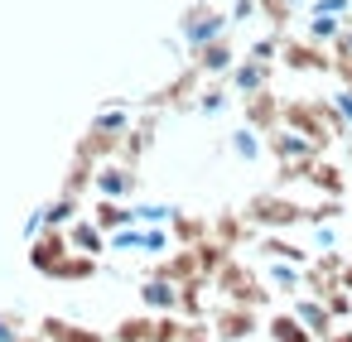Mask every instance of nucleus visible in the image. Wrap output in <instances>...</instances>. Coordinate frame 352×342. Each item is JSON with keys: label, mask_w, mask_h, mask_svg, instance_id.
<instances>
[{"label": "nucleus", "mask_w": 352, "mask_h": 342, "mask_svg": "<svg viewBox=\"0 0 352 342\" xmlns=\"http://www.w3.org/2000/svg\"><path fill=\"white\" fill-rule=\"evenodd\" d=\"M261 15V0H232V5H227V20L232 25H251Z\"/></svg>", "instance_id": "f704fd0d"}, {"label": "nucleus", "mask_w": 352, "mask_h": 342, "mask_svg": "<svg viewBox=\"0 0 352 342\" xmlns=\"http://www.w3.org/2000/svg\"><path fill=\"white\" fill-rule=\"evenodd\" d=\"M342 25H352V20H338V15H318V10H304V39H314V44H323V49H333V39L342 34Z\"/></svg>", "instance_id": "a211bd4d"}, {"label": "nucleus", "mask_w": 352, "mask_h": 342, "mask_svg": "<svg viewBox=\"0 0 352 342\" xmlns=\"http://www.w3.org/2000/svg\"><path fill=\"white\" fill-rule=\"evenodd\" d=\"M212 284H217L232 304H251V308H261V304H265V289H270L261 275H251V270H246V265H236L232 255H227V265L212 275Z\"/></svg>", "instance_id": "7ed1b4c3"}, {"label": "nucleus", "mask_w": 352, "mask_h": 342, "mask_svg": "<svg viewBox=\"0 0 352 342\" xmlns=\"http://www.w3.org/2000/svg\"><path fill=\"white\" fill-rule=\"evenodd\" d=\"M68 255H73V246H68V231H63V227H44V231L30 241V265H34L39 275H49V280L58 275V265H63Z\"/></svg>", "instance_id": "423d86ee"}, {"label": "nucleus", "mask_w": 352, "mask_h": 342, "mask_svg": "<svg viewBox=\"0 0 352 342\" xmlns=\"http://www.w3.org/2000/svg\"><path fill=\"white\" fill-rule=\"evenodd\" d=\"M20 342H44V337H39V332H34V337H30V332H25V337H20Z\"/></svg>", "instance_id": "79ce46f5"}, {"label": "nucleus", "mask_w": 352, "mask_h": 342, "mask_svg": "<svg viewBox=\"0 0 352 342\" xmlns=\"http://www.w3.org/2000/svg\"><path fill=\"white\" fill-rule=\"evenodd\" d=\"M78 207H82V203H78V193H68V188H63L54 203H44V222H49V227H68V222L78 217Z\"/></svg>", "instance_id": "a878e982"}, {"label": "nucleus", "mask_w": 352, "mask_h": 342, "mask_svg": "<svg viewBox=\"0 0 352 342\" xmlns=\"http://www.w3.org/2000/svg\"><path fill=\"white\" fill-rule=\"evenodd\" d=\"M227 155H232V159H241V164H261V159H265V135L246 121V126L227 130Z\"/></svg>", "instance_id": "2eb2a0df"}, {"label": "nucleus", "mask_w": 352, "mask_h": 342, "mask_svg": "<svg viewBox=\"0 0 352 342\" xmlns=\"http://www.w3.org/2000/svg\"><path fill=\"white\" fill-rule=\"evenodd\" d=\"M265 337H270V342H314V332L294 318V308H289V313L265 318Z\"/></svg>", "instance_id": "aec40b11"}, {"label": "nucleus", "mask_w": 352, "mask_h": 342, "mask_svg": "<svg viewBox=\"0 0 352 342\" xmlns=\"http://www.w3.org/2000/svg\"><path fill=\"white\" fill-rule=\"evenodd\" d=\"M241 102H246V121H251L261 135L275 130V126L285 121V102H280L270 87H265V92H251V97H241Z\"/></svg>", "instance_id": "ddd939ff"}, {"label": "nucleus", "mask_w": 352, "mask_h": 342, "mask_svg": "<svg viewBox=\"0 0 352 342\" xmlns=\"http://www.w3.org/2000/svg\"><path fill=\"white\" fill-rule=\"evenodd\" d=\"M347 159H352V145H347Z\"/></svg>", "instance_id": "c03bdc74"}, {"label": "nucleus", "mask_w": 352, "mask_h": 342, "mask_svg": "<svg viewBox=\"0 0 352 342\" xmlns=\"http://www.w3.org/2000/svg\"><path fill=\"white\" fill-rule=\"evenodd\" d=\"M328 106H333V116H338V126H342V135H352V87H342V92H333V97H328Z\"/></svg>", "instance_id": "473e14b6"}, {"label": "nucleus", "mask_w": 352, "mask_h": 342, "mask_svg": "<svg viewBox=\"0 0 352 342\" xmlns=\"http://www.w3.org/2000/svg\"><path fill=\"white\" fill-rule=\"evenodd\" d=\"M39 337H44V342H107V332L78 328V323H68V318H44V323H39Z\"/></svg>", "instance_id": "f3484780"}, {"label": "nucleus", "mask_w": 352, "mask_h": 342, "mask_svg": "<svg viewBox=\"0 0 352 342\" xmlns=\"http://www.w3.org/2000/svg\"><path fill=\"white\" fill-rule=\"evenodd\" d=\"M265 150L280 159V164H309V159H318V140H309L304 130H294V126H275V130H265Z\"/></svg>", "instance_id": "20e7f679"}, {"label": "nucleus", "mask_w": 352, "mask_h": 342, "mask_svg": "<svg viewBox=\"0 0 352 342\" xmlns=\"http://www.w3.org/2000/svg\"><path fill=\"white\" fill-rule=\"evenodd\" d=\"M174 251V227H140V255L164 260Z\"/></svg>", "instance_id": "b1692460"}, {"label": "nucleus", "mask_w": 352, "mask_h": 342, "mask_svg": "<svg viewBox=\"0 0 352 342\" xmlns=\"http://www.w3.org/2000/svg\"><path fill=\"white\" fill-rule=\"evenodd\" d=\"M241 212H246V222L256 231H289V227H304L309 222V207L294 203V198H285V193H256Z\"/></svg>", "instance_id": "f03ea898"}, {"label": "nucleus", "mask_w": 352, "mask_h": 342, "mask_svg": "<svg viewBox=\"0 0 352 342\" xmlns=\"http://www.w3.org/2000/svg\"><path fill=\"white\" fill-rule=\"evenodd\" d=\"M227 30H232V20H227V5H212V0H198V5H188V10L179 15V44L188 49V58H193L203 44L222 39Z\"/></svg>", "instance_id": "f257e3e1"}, {"label": "nucleus", "mask_w": 352, "mask_h": 342, "mask_svg": "<svg viewBox=\"0 0 352 342\" xmlns=\"http://www.w3.org/2000/svg\"><path fill=\"white\" fill-rule=\"evenodd\" d=\"M63 231H68V246H73V251H82V255H102V251H107V231H102L92 217H87V222H82V217H73Z\"/></svg>", "instance_id": "dca6fc26"}, {"label": "nucleus", "mask_w": 352, "mask_h": 342, "mask_svg": "<svg viewBox=\"0 0 352 342\" xmlns=\"http://www.w3.org/2000/svg\"><path fill=\"white\" fill-rule=\"evenodd\" d=\"M30 328H25V318L20 313H0V342H20Z\"/></svg>", "instance_id": "e433bc0d"}, {"label": "nucleus", "mask_w": 352, "mask_h": 342, "mask_svg": "<svg viewBox=\"0 0 352 342\" xmlns=\"http://www.w3.org/2000/svg\"><path fill=\"white\" fill-rule=\"evenodd\" d=\"M280 49H285V39H280V34H265V39H256V44L246 49V58H256V63H275Z\"/></svg>", "instance_id": "7c9ffc66"}, {"label": "nucleus", "mask_w": 352, "mask_h": 342, "mask_svg": "<svg viewBox=\"0 0 352 342\" xmlns=\"http://www.w3.org/2000/svg\"><path fill=\"white\" fill-rule=\"evenodd\" d=\"M92 222H97L102 231H116V227H131V222H135V212H131L121 198H97V207H92Z\"/></svg>", "instance_id": "412c9836"}, {"label": "nucleus", "mask_w": 352, "mask_h": 342, "mask_svg": "<svg viewBox=\"0 0 352 342\" xmlns=\"http://www.w3.org/2000/svg\"><path fill=\"white\" fill-rule=\"evenodd\" d=\"M212 5H232V0H212Z\"/></svg>", "instance_id": "37998d69"}, {"label": "nucleus", "mask_w": 352, "mask_h": 342, "mask_svg": "<svg viewBox=\"0 0 352 342\" xmlns=\"http://www.w3.org/2000/svg\"><path fill=\"white\" fill-rule=\"evenodd\" d=\"M140 304H145L150 313H179V304H184V284H179L174 275L155 270V275H145V284H140Z\"/></svg>", "instance_id": "6e6552de"}, {"label": "nucleus", "mask_w": 352, "mask_h": 342, "mask_svg": "<svg viewBox=\"0 0 352 342\" xmlns=\"http://www.w3.org/2000/svg\"><path fill=\"white\" fill-rule=\"evenodd\" d=\"M261 251H265V255H280V260H294V265H309V251L294 246L285 231H265V236H261Z\"/></svg>", "instance_id": "393cba45"}, {"label": "nucleus", "mask_w": 352, "mask_h": 342, "mask_svg": "<svg viewBox=\"0 0 352 342\" xmlns=\"http://www.w3.org/2000/svg\"><path fill=\"white\" fill-rule=\"evenodd\" d=\"M203 78H227L232 73V63H236V49H232V39L222 34V39H212V44H203L193 58H188Z\"/></svg>", "instance_id": "9b49d317"}, {"label": "nucleus", "mask_w": 352, "mask_h": 342, "mask_svg": "<svg viewBox=\"0 0 352 342\" xmlns=\"http://www.w3.org/2000/svg\"><path fill=\"white\" fill-rule=\"evenodd\" d=\"M256 328H261L256 308H251V304H232V299H227V304L217 308V318H212V332H217L222 342H246Z\"/></svg>", "instance_id": "1a4fd4ad"}, {"label": "nucleus", "mask_w": 352, "mask_h": 342, "mask_svg": "<svg viewBox=\"0 0 352 342\" xmlns=\"http://www.w3.org/2000/svg\"><path fill=\"white\" fill-rule=\"evenodd\" d=\"M328 342H352V332H333V337H328Z\"/></svg>", "instance_id": "a19ab883"}, {"label": "nucleus", "mask_w": 352, "mask_h": 342, "mask_svg": "<svg viewBox=\"0 0 352 342\" xmlns=\"http://www.w3.org/2000/svg\"><path fill=\"white\" fill-rule=\"evenodd\" d=\"M323 299H328V308H333V318H338V323H342V318L352 313V294H347L342 284H333V289H328Z\"/></svg>", "instance_id": "c9c22d12"}, {"label": "nucleus", "mask_w": 352, "mask_h": 342, "mask_svg": "<svg viewBox=\"0 0 352 342\" xmlns=\"http://www.w3.org/2000/svg\"><path fill=\"white\" fill-rule=\"evenodd\" d=\"M227 106H232V82H227V78H222L217 87H208L203 97H193V102H188V111H193V116H222Z\"/></svg>", "instance_id": "4be33fe9"}, {"label": "nucleus", "mask_w": 352, "mask_h": 342, "mask_svg": "<svg viewBox=\"0 0 352 342\" xmlns=\"http://www.w3.org/2000/svg\"><path fill=\"white\" fill-rule=\"evenodd\" d=\"M232 92L236 97H251V92H265L270 87V63H256V58H236L232 73H227Z\"/></svg>", "instance_id": "4468645a"}, {"label": "nucleus", "mask_w": 352, "mask_h": 342, "mask_svg": "<svg viewBox=\"0 0 352 342\" xmlns=\"http://www.w3.org/2000/svg\"><path fill=\"white\" fill-rule=\"evenodd\" d=\"M294 318H299L314 337H323V342L338 332V318H333V308H328L323 294H294Z\"/></svg>", "instance_id": "9d476101"}, {"label": "nucleus", "mask_w": 352, "mask_h": 342, "mask_svg": "<svg viewBox=\"0 0 352 342\" xmlns=\"http://www.w3.org/2000/svg\"><path fill=\"white\" fill-rule=\"evenodd\" d=\"M131 212H135L140 227H174V217H179L184 207H179V203H135Z\"/></svg>", "instance_id": "5701e85b"}, {"label": "nucleus", "mask_w": 352, "mask_h": 342, "mask_svg": "<svg viewBox=\"0 0 352 342\" xmlns=\"http://www.w3.org/2000/svg\"><path fill=\"white\" fill-rule=\"evenodd\" d=\"M280 63L289 68V73H333L338 68V54H323V44H314V39H285V49H280Z\"/></svg>", "instance_id": "39448f33"}, {"label": "nucleus", "mask_w": 352, "mask_h": 342, "mask_svg": "<svg viewBox=\"0 0 352 342\" xmlns=\"http://www.w3.org/2000/svg\"><path fill=\"white\" fill-rule=\"evenodd\" d=\"M309 241H314V251H338V227L333 222H309Z\"/></svg>", "instance_id": "72a5a7b5"}, {"label": "nucleus", "mask_w": 352, "mask_h": 342, "mask_svg": "<svg viewBox=\"0 0 352 342\" xmlns=\"http://www.w3.org/2000/svg\"><path fill=\"white\" fill-rule=\"evenodd\" d=\"M338 284H342V289L352 294V260H342V275H338Z\"/></svg>", "instance_id": "ea45409f"}, {"label": "nucleus", "mask_w": 352, "mask_h": 342, "mask_svg": "<svg viewBox=\"0 0 352 342\" xmlns=\"http://www.w3.org/2000/svg\"><path fill=\"white\" fill-rule=\"evenodd\" d=\"M304 183H314V188H323V193H342V174H338L333 164H323V159H314V164H309Z\"/></svg>", "instance_id": "c756f323"}, {"label": "nucleus", "mask_w": 352, "mask_h": 342, "mask_svg": "<svg viewBox=\"0 0 352 342\" xmlns=\"http://www.w3.org/2000/svg\"><path fill=\"white\" fill-rule=\"evenodd\" d=\"M131 126H135V121H131V111H126V106H102V111L92 116V130H97V135H107L111 145H121Z\"/></svg>", "instance_id": "6ab92c4d"}, {"label": "nucleus", "mask_w": 352, "mask_h": 342, "mask_svg": "<svg viewBox=\"0 0 352 342\" xmlns=\"http://www.w3.org/2000/svg\"><path fill=\"white\" fill-rule=\"evenodd\" d=\"M246 227H251V222H246V212H241V217H232V212L212 217V236H217L222 246H241V241H246Z\"/></svg>", "instance_id": "cd10ccee"}, {"label": "nucleus", "mask_w": 352, "mask_h": 342, "mask_svg": "<svg viewBox=\"0 0 352 342\" xmlns=\"http://www.w3.org/2000/svg\"><path fill=\"white\" fill-rule=\"evenodd\" d=\"M212 236V222H203V217H188V212H179L174 217V241H184V246H198V241H208Z\"/></svg>", "instance_id": "bb28decb"}, {"label": "nucleus", "mask_w": 352, "mask_h": 342, "mask_svg": "<svg viewBox=\"0 0 352 342\" xmlns=\"http://www.w3.org/2000/svg\"><path fill=\"white\" fill-rule=\"evenodd\" d=\"M304 270H309V265H294V260L265 255V270H261V280H265L270 289H280V294H304V289H309Z\"/></svg>", "instance_id": "f8f14e48"}, {"label": "nucleus", "mask_w": 352, "mask_h": 342, "mask_svg": "<svg viewBox=\"0 0 352 342\" xmlns=\"http://www.w3.org/2000/svg\"><path fill=\"white\" fill-rule=\"evenodd\" d=\"M342 212H347V207H342V193H328L318 207H309V222H338ZM309 222H304V227H309Z\"/></svg>", "instance_id": "2f4dec72"}, {"label": "nucleus", "mask_w": 352, "mask_h": 342, "mask_svg": "<svg viewBox=\"0 0 352 342\" xmlns=\"http://www.w3.org/2000/svg\"><path fill=\"white\" fill-rule=\"evenodd\" d=\"M333 54L338 58H352V25H342V34L333 39Z\"/></svg>", "instance_id": "58836bf2"}, {"label": "nucleus", "mask_w": 352, "mask_h": 342, "mask_svg": "<svg viewBox=\"0 0 352 342\" xmlns=\"http://www.w3.org/2000/svg\"><path fill=\"white\" fill-rule=\"evenodd\" d=\"M155 332H160V318H126L111 332V342H155Z\"/></svg>", "instance_id": "c85d7f7f"}, {"label": "nucleus", "mask_w": 352, "mask_h": 342, "mask_svg": "<svg viewBox=\"0 0 352 342\" xmlns=\"http://www.w3.org/2000/svg\"><path fill=\"white\" fill-rule=\"evenodd\" d=\"M135 183H140V174H135L131 159H102V164H97V179H92V188H97L102 198H121V203L135 193Z\"/></svg>", "instance_id": "0eeeda50"}, {"label": "nucleus", "mask_w": 352, "mask_h": 342, "mask_svg": "<svg viewBox=\"0 0 352 342\" xmlns=\"http://www.w3.org/2000/svg\"><path fill=\"white\" fill-rule=\"evenodd\" d=\"M44 227H49V222H44V207H34V212L25 217V227H20V236H25V241H34V236H39Z\"/></svg>", "instance_id": "4c0bfd02"}]
</instances>
